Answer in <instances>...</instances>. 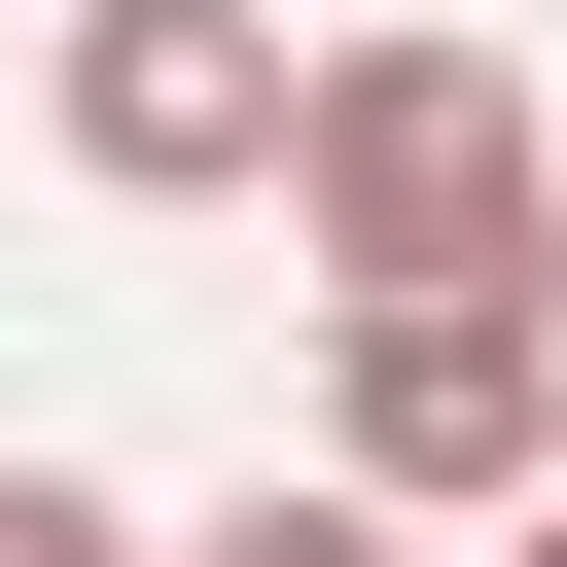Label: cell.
I'll use <instances>...</instances> for the list:
<instances>
[{
	"label": "cell",
	"mask_w": 567,
	"mask_h": 567,
	"mask_svg": "<svg viewBox=\"0 0 567 567\" xmlns=\"http://www.w3.org/2000/svg\"><path fill=\"white\" fill-rule=\"evenodd\" d=\"M496 567H567V496H532V532H496Z\"/></svg>",
	"instance_id": "cell-6"
},
{
	"label": "cell",
	"mask_w": 567,
	"mask_h": 567,
	"mask_svg": "<svg viewBox=\"0 0 567 567\" xmlns=\"http://www.w3.org/2000/svg\"><path fill=\"white\" fill-rule=\"evenodd\" d=\"M284 248L354 319H567V142L496 35H319V142H284Z\"/></svg>",
	"instance_id": "cell-1"
},
{
	"label": "cell",
	"mask_w": 567,
	"mask_h": 567,
	"mask_svg": "<svg viewBox=\"0 0 567 567\" xmlns=\"http://www.w3.org/2000/svg\"><path fill=\"white\" fill-rule=\"evenodd\" d=\"M319 461H354L390 532H532V496H567V319H354V354H319Z\"/></svg>",
	"instance_id": "cell-3"
},
{
	"label": "cell",
	"mask_w": 567,
	"mask_h": 567,
	"mask_svg": "<svg viewBox=\"0 0 567 567\" xmlns=\"http://www.w3.org/2000/svg\"><path fill=\"white\" fill-rule=\"evenodd\" d=\"M177 567H425V532H390V496H354V461H284V496H213V532H177Z\"/></svg>",
	"instance_id": "cell-4"
},
{
	"label": "cell",
	"mask_w": 567,
	"mask_h": 567,
	"mask_svg": "<svg viewBox=\"0 0 567 567\" xmlns=\"http://www.w3.org/2000/svg\"><path fill=\"white\" fill-rule=\"evenodd\" d=\"M35 106H71V177H106V213H213V177H284V142H319V35H284V0H71V35H35Z\"/></svg>",
	"instance_id": "cell-2"
},
{
	"label": "cell",
	"mask_w": 567,
	"mask_h": 567,
	"mask_svg": "<svg viewBox=\"0 0 567 567\" xmlns=\"http://www.w3.org/2000/svg\"><path fill=\"white\" fill-rule=\"evenodd\" d=\"M0 567H142V532H106V496H71V461H0Z\"/></svg>",
	"instance_id": "cell-5"
}]
</instances>
